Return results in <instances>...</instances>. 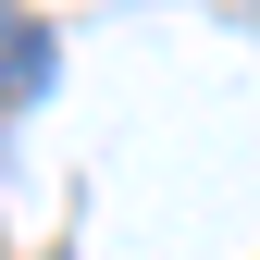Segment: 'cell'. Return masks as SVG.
Returning a JSON list of instances; mask_svg holds the SVG:
<instances>
[{
	"label": "cell",
	"instance_id": "cell-1",
	"mask_svg": "<svg viewBox=\"0 0 260 260\" xmlns=\"http://www.w3.org/2000/svg\"><path fill=\"white\" fill-rule=\"evenodd\" d=\"M25 100H50V25L0 0V112H25Z\"/></svg>",
	"mask_w": 260,
	"mask_h": 260
}]
</instances>
